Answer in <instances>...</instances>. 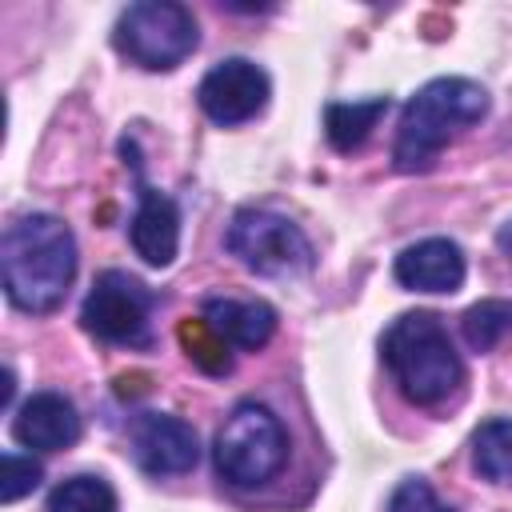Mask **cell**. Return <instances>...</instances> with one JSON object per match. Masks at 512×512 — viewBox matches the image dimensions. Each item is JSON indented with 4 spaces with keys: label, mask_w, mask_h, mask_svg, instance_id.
<instances>
[{
    "label": "cell",
    "mask_w": 512,
    "mask_h": 512,
    "mask_svg": "<svg viewBox=\"0 0 512 512\" xmlns=\"http://www.w3.org/2000/svg\"><path fill=\"white\" fill-rule=\"evenodd\" d=\"M132 168H136V192H140V204H136V216L128 224V236H132V248L144 264L152 268H168L180 252V208L172 196L156 192L144 172H140V160L132 156Z\"/></svg>",
    "instance_id": "10"
},
{
    "label": "cell",
    "mask_w": 512,
    "mask_h": 512,
    "mask_svg": "<svg viewBox=\"0 0 512 512\" xmlns=\"http://www.w3.org/2000/svg\"><path fill=\"white\" fill-rule=\"evenodd\" d=\"M180 344L188 352V360L196 368H204L208 376H224L232 368V356H228V344L204 324V320H184L180 324Z\"/></svg>",
    "instance_id": "18"
},
{
    "label": "cell",
    "mask_w": 512,
    "mask_h": 512,
    "mask_svg": "<svg viewBox=\"0 0 512 512\" xmlns=\"http://www.w3.org/2000/svg\"><path fill=\"white\" fill-rule=\"evenodd\" d=\"M40 464L32 456H20V452H4V472H0V500L4 504H16L20 496H28L36 484H40Z\"/></svg>",
    "instance_id": "19"
},
{
    "label": "cell",
    "mask_w": 512,
    "mask_h": 512,
    "mask_svg": "<svg viewBox=\"0 0 512 512\" xmlns=\"http://www.w3.org/2000/svg\"><path fill=\"white\" fill-rule=\"evenodd\" d=\"M212 456H216V472H220L228 484H236V488H260V484H268V480L284 468V460H288L284 424L276 420L272 408L244 400V404H236V408L224 416V424H220V432H216Z\"/></svg>",
    "instance_id": "4"
},
{
    "label": "cell",
    "mask_w": 512,
    "mask_h": 512,
    "mask_svg": "<svg viewBox=\"0 0 512 512\" xmlns=\"http://www.w3.org/2000/svg\"><path fill=\"white\" fill-rule=\"evenodd\" d=\"M388 512H452V508L440 504V496L432 492L428 480L412 476V480L396 484V492H392V500H388Z\"/></svg>",
    "instance_id": "20"
},
{
    "label": "cell",
    "mask_w": 512,
    "mask_h": 512,
    "mask_svg": "<svg viewBox=\"0 0 512 512\" xmlns=\"http://www.w3.org/2000/svg\"><path fill=\"white\" fill-rule=\"evenodd\" d=\"M472 464L492 484H512V416L484 420L472 436Z\"/></svg>",
    "instance_id": "15"
},
{
    "label": "cell",
    "mask_w": 512,
    "mask_h": 512,
    "mask_svg": "<svg viewBox=\"0 0 512 512\" xmlns=\"http://www.w3.org/2000/svg\"><path fill=\"white\" fill-rule=\"evenodd\" d=\"M268 92H272V84L260 64H252L244 56H228L204 72L196 100L212 124L228 128V124H244V120L260 116L268 104Z\"/></svg>",
    "instance_id": "8"
},
{
    "label": "cell",
    "mask_w": 512,
    "mask_h": 512,
    "mask_svg": "<svg viewBox=\"0 0 512 512\" xmlns=\"http://www.w3.org/2000/svg\"><path fill=\"white\" fill-rule=\"evenodd\" d=\"M200 320L228 344L256 352L272 340L276 332V312L264 300H232V296H208L200 308Z\"/></svg>",
    "instance_id": "13"
},
{
    "label": "cell",
    "mask_w": 512,
    "mask_h": 512,
    "mask_svg": "<svg viewBox=\"0 0 512 512\" xmlns=\"http://www.w3.org/2000/svg\"><path fill=\"white\" fill-rule=\"evenodd\" d=\"M152 304L156 296L128 272H100L92 292L84 296L80 304V324L96 336V340H108V344H128V348H140L152 340L148 332V320H152Z\"/></svg>",
    "instance_id": "7"
},
{
    "label": "cell",
    "mask_w": 512,
    "mask_h": 512,
    "mask_svg": "<svg viewBox=\"0 0 512 512\" xmlns=\"http://www.w3.org/2000/svg\"><path fill=\"white\" fill-rule=\"evenodd\" d=\"M460 332L468 340L472 352H488L496 348L508 332H512V300H480L464 312Z\"/></svg>",
    "instance_id": "16"
},
{
    "label": "cell",
    "mask_w": 512,
    "mask_h": 512,
    "mask_svg": "<svg viewBox=\"0 0 512 512\" xmlns=\"http://www.w3.org/2000/svg\"><path fill=\"white\" fill-rule=\"evenodd\" d=\"M388 112V96H368V100H332L324 104V136L336 152H356L380 116Z\"/></svg>",
    "instance_id": "14"
},
{
    "label": "cell",
    "mask_w": 512,
    "mask_h": 512,
    "mask_svg": "<svg viewBox=\"0 0 512 512\" xmlns=\"http://www.w3.org/2000/svg\"><path fill=\"white\" fill-rule=\"evenodd\" d=\"M112 44L136 68L172 72L196 52L200 32H196V16L184 4L140 0V4H128L120 12V20L112 28Z\"/></svg>",
    "instance_id": "5"
},
{
    "label": "cell",
    "mask_w": 512,
    "mask_h": 512,
    "mask_svg": "<svg viewBox=\"0 0 512 512\" xmlns=\"http://www.w3.org/2000/svg\"><path fill=\"white\" fill-rule=\"evenodd\" d=\"M12 436L32 452H60L80 440V412L60 392H36L16 408Z\"/></svg>",
    "instance_id": "11"
},
{
    "label": "cell",
    "mask_w": 512,
    "mask_h": 512,
    "mask_svg": "<svg viewBox=\"0 0 512 512\" xmlns=\"http://www.w3.org/2000/svg\"><path fill=\"white\" fill-rule=\"evenodd\" d=\"M396 284L408 292H456L464 284V252L456 240L428 236L396 256Z\"/></svg>",
    "instance_id": "12"
},
{
    "label": "cell",
    "mask_w": 512,
    "mask_h": 512,
    "mask_svg": "<svg viewBox=\"0 0 512 512\" xmlns=\"http://www.w3.org/2000/svg\"><path fill=\"white\" fill-rule=\"evenodd\" d=\"M132 456L152 476H180L200 460L196 428L168 412H140L132 420Z\"/></svg>",
    "instance_id": "9"
},
{
    "label": "cell",
    "mask_w": 512,
    "mask_h": 512,
    "mask_svg": "<svg viewBox=\"0 0 512 512\" xmlns=\"http://www.w3.org/2000/svg\"><path fill=\"white\" fill-rule=\"evenodd\" d=\"M488 112V92L468 76H436L428 80L400 112L392 160L400 172H424L432 168L436 152L468 132Z\"/></svg>",
    "instance_id": "2"
},
{
    "label": "cell",
    "mask_w": 512,
    "mask_h": 512,
    "mask_svg": "<svg viewBox=\"0 0 512 512\" xmlns=\"http://www.w3.org/2000/svg\"><path fill=\"white\" fill-rule=\"evenodd\" d=\"M380 356H384L400 396L412 404H424V408L448 400L464 380V364L448 340V328L432 312L396 316L380 340Z\"/></svg>",
    "instance_id": "3"
},
{
    "label": "cell",
    "mask_w": 512,
    "mask_h": 512,
    "mask_svg": "<svg viewBox=\"0 0 512 512\" xmlns=\"http://www.w3.org/2000/svg\"><path fill=\"white\" fill-rule=\"evenodd\" d=\"M4 292L24 312H52L76 276V236L60 216L32 212L8 224L0 240Z\"/></svg>",
    "instance_id": "1"
},
{
    "label": "cell",
    "mask_w": 512,
    "mask_h": 512,
    "mask_svg": "<svg viewBox=\"0 0 512 512\" xmlns=\"http://www.w3.org/2000/svg\"><path fill=\"white\" fill-rule=\"evenodd\" d=\"M48 512H116V492L104 476H72L52 488Z\"/></svg>",
    "instance_id": "17"
},
{
    "label": "cell",
    "mask_w": 512,
    "mask_h": 512,
    "mask_svg": "<svg viewBox=\"0 0 512 512\" xmlns=\"http://www.w3.org/2000/svg\"><path fill=\"white\" fill-rule=\"evenodd\" d=\"M228 252L256 276H304L316 264L312 240L280 212L268 208H240L224 236Z\"/></svg>",
    "instance_id": "6"
}]
</instances>
